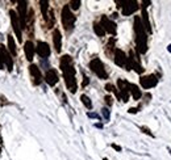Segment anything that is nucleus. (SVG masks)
Masks as SVG:
<instances>
[{"label":"nucleus","instance_id":"f257e3e1","mask_svg":"<svg viewBox=\"0 0 171 160\" xmlns=\"http://www.w3.org/2000/svg\"><path fill=\"white\" fill-rule=\"evenodd\" d=\"M59 68L63 72V77H65V83L67 89L71 93H75L78 89V83L75 79V68L72 64V58L70 55H63L59 60Z\"/></svg>","mask_w":171,"mask_h":160},{"label":"nucleus","instance_id":"f03ea898","mask_svg":"<svg viewBox=\"0 0 171 160\" xmlns=\"http://www.w3.org/2000/svg\"><path fill=\"white\" fill-rule=\"evenodd\" d=\"M134 33H136V43H137V50L140 54H145L148 51V34L142 25L141 17H134Z\"/></svg>","mask_w":171,"mask_h":160},{"label":"nucleus","instance_id":"7ed1b4c3","mask_svg":"<svg viewBox=\"0 0 171 160\" xmlns=\"http://www.w3.org/2000/svg\"><path fill=\"white\" fill-rule=\"evenodd\" d=\"M61 20H62V25L66 29L67 32H70L74 29L76 17L74 16V13L71 12V9L68 6H65L62 8V13H61Z\"/></svg>","mask_w":171,"mask_h":160},{"label":"nucleus","instance_id":"20e7f679","mask_svg":"<svg viewBox=\"0 0 171 160\" xmlns=\"http://www.w3.org/2000/svg\"><path fill=\"white\" fill-rule=\"evenodd\" d=\"M90 70L94 72L95 75L99 76V79H103V80L108 79V72L105 71V67L99 58H94V59L90 62Z\"/></svg>","mask_w":171,"mask_h":160},{"label":"nucleus","instance_id":"39448f33","mask_svg":"<svg viewBox=\"0 0 171 160\" xmlns=\"http://www.w3.org/2000/svg\"><path fill=\"white\" fill-rule=\"evenodd\" d=\"M9 16H11V24H12V29L14 32V34L17 37V41L18 42H22V29H21V24L20 20H18V14L17 12H14L13 9L9 11Z\"/></svg>","mask_w":171,"mask_h":160},{"label":"nucleus","instance_id":"423d86ee","mask_svg":"<svg viewBox=\"0 0 171 160\" xmlns=\"http://www.w3.org/2000/svg\"><path fill=\"white\" fill-rule=\"evenodd\" d=\"M117 4H123L121 8H123V16H130L132 13H134L137 9H138V3L136 2V0H121L119 2L117 0L116 2Z\"/></svg>","mask_w":171,"mask_h":160},{"label":"nucleus","instance_id":"0eeeda50","mask_svg":"<svg viewBox=\"0 0 171 160\" xmlns=\"http://www.w3.org/2000/svg\"><path fill=\"white\" fill-rule=\"evenodd\" d=\"M36 53L42 58V59H47L51 54V50H50V46H49L46 42L38 41L37 45H36Z\"/></svg>","mask_w":171,"mask_h":160},{"label":"nucleus","instance_id":"6e6552de","mask_svg":"<svg viewBox=\"0 0 171 160\" xmlns=\"http://www.w3.org/2000/svg\"><path fill=\"white\" fill-rule=\"evenodd\" d=\"M100 25L103 26V29L105 30V33H109V34H116V30H117V26L116 24L111 20V18L103 16L101 20H100Z\"/></svg>","mask_w":171,"mask_h":160},{"label":"nucleus","instance_id":"1a4fd4ad","mask_svg":"<svg viewBox=\"0 0 171 160\" xmlns=\"http://www.w3.org/2000/svg\"><path fill=\"white\" fill-rule=\"evenodd\" d=\"M158 83V79L155 75H148V76H142L140 79V84L141 87H142L144 89H150L153 88V87H155Z\"/></svg>","mask_w":171,"mask_h":160},{"label":"nucleus","instance_id":"9d476101","mask_svg":"<svg viewBox=\"0 0 171 160\" xmlns=\"http://www.w3.org/2000/svg\"><path fill=\"white\" fill-rule=\"evenodd\" d=\"M113 59H115V63H116L117 66L125 67V70H128V58H126L125 53H124L123 50L116 49V50H115V57H113Z\"/></svg>","mask_w":171,"mask_h":160},{"label":"nucleus","instance_id":"9b49d317","mask_svg":"<svg viewBox=\"0 0 171 160\" xmlns=\"http://www.w3.org/2000/svg\"><path fill=\"white\" fill-rule=\"evenodd\" d=\"M29 74H31V76H32L34 85H40L42 83L43 79H42V74H41L40 68H38V66H36V64L29 66Z\"/></svg>","mask_w":171,"mask_h":160},{"label":"nucleus","instance_id":"f8f14e48","mask_svg":"<svg viewBox=\"0 0 171 160\" xmlns=\"http://www.w3.org/2000/svg\"><path fill=\"white\" fill-rule=\"evenodd\" d=\"M43 80H45L50 87H54V85L58 83V80H59V76H58L57 70H55V68H49V70L46 71L45 79H43Z\"/></svg>","mask_w":171,"mask_h":160},{"label":"nucleus","instance_id":"ddd939ff","mask_svg":"<svg viewBox=\"0 0 171 160\" xmlns=\"http://www.w3.org/2000/svg\"><path fill=\"white\" fill-rule=\"evenodd\" d=\"M24 53H25V58L32 62L33 60V57L36 54V46H34V43L32 41H26L24 43Z\"/></svg>","mask_w":171,"mask_h":160},{"label":"nucleus","instance_id":"4468645a","mask_svg":"<svg viewBox=\"0 0 171 160\" xmlns=\"http://www.w3.org/2000/svg\"><path fill=\"white\" fill-rule=\"evenodd\" d=\"M53 43H54L55 51L61 53V50H62V34H61L59 29H54V30H53Z\"/></svg>","mask_w":171,"mask_h":160},{"label":"nucleus","instance_id":"2eb2a0df","mask_svg":"<svg viewBox=\"0 0 171 160\" xmlns=\"http://www.w3.org/2000/svg\"><path fill=\"white\" fill-rule=\"evenodd\" d=\"M141 21H142V25L146 29V32L150 34L153 30H151V25H150V21H149V14H148V12H146L145 8H142V18H141Z\"/></svg>","mask_w":171,"mask_h":160},{"label":"nucleus","instance_id":"dca6fc26","mask_svg":"<svg viewBox=\"0 0 171 160\" xmlns=\"http://www.w3.org/2000/svg\"><path fill=\"white\" fill-rule=\"evenodd\" d=\"M8 50H9V54L12 57L17 55V46H16V43H14L13 36H11V34L8 36Z\"/></svg>","mask_w":171,"mask_h":160},{"label":"nucleus","instance_id":"f3484780","mask_svg":"<svg viewBox=\"0 0 171 160\" xmlns=\"http://www.w3.org/2000/svg\"><path fill=\"white\" fill-rule=\"evenodd\" d=\"M129 93L134 100H140L141 96H142V92L140 91V88L136 84H129Z\"/></svg>","mask_w":171,"mask_h":160},{"label":"nucleus","instance_id":"a211bd4d","mask_svg":"<svg viewBox=\"0 0 171 160\" xmlns=\"http://www.w3.org/2000/svg\"><path fill=\"white\" fill-rule=\"evenodd\" d=\"M40 6H41V13H42V16H43V18H47V14H49V2L47 0H41L40 2Z\"/></svg>","mask_w":171,"mask_h":160},{"label":"nucleus","instance_id":"6ab92c4d","mask_svg":"<svg viewBox=\"0 0 171 160\" xmlns=\"http://www.w3.org/2000/svg\"><path fill=\"white\" fill-rule=\"evenodd\" d=\"M6 54H7V50L4 49V46L0 43V70L4 68V60H6Z\"/></svg>","mask_w":171,"mask_h":160},{"label":"nucleus","instance_id":"aec40b11","mask_svg":"<svg viewBox=\"0 0 171 160\" xmlns=\"http://www.w3.org/2000/svg\"><path fill=\"white\" fill-rule=\"evenodd\" d=\"M94 30H95V33L99 37H104V34H105V30L103 29V26L100 25V22H95L94 24Z\"/></svg>","mask_w":171,"mask_h":160},{"label":"nucleus","instance_id":"412c9836","mask_svg":"<svg viewBox=\"0 0 171 160\" xmlns=\"http://www.w3.org/2000/svg\"><path fill=\"white\" fill-rule=\"evenodd\" d=\"M80 100H82V103L84 104V106L87 109H92V101L90 100V97L87 95H82L80 96Z\"/></svg>","mask_w":171,"mask_h":160},{"label":"nucleus","instance_id":"4be33fe9","mask_svg":"<svg viewBox=\"0 0 171 160\" xmlns=\"http://www.w3.org/2000/svg\"><path fill=\"white\" fill-rule=\"evenodd\" d=\"M80 4H82V3L79 2V0H74V2H70L68 7H70V9H74V11H76V9H79Z\"/></svg>","mask_w":171,"mask_h":160},{"label":"nucleus","instance_id":"5701e85b","mask_svg":"<svg viewBox=\"0 0 171 160\" xmlns=\"http://www.w3.org/2000/svg\"><path fill=\"white\" fill-rule=\"evenodd\" d=\"M113 45H115V40H113V38H111L108 45H107V54H111V51L113 50Z\"/></svg>","mask_w":171,"mask_h":160},{"label":"nucleus","instance_id":"b1692460","mask_svg":"<svg viewBox=\"0 0 171 160\" xmlns=\"http://www.w3.org/2000/svg\"><path fill=\"white\" fill-rule=\"evenodd\" d=\"M101 114L104 115V118H105L107 121H108L109 117H111V113H109V110L107 109V108H103V109H101Z\"/></svg>","mask_w":171,"mask_h":160},{"label":"nucleus","instance_id":"393cba45","mask_svg":"<svg viewBox=\"0 0 171 160\" xmlns=\"http://www.w3.org/2000/svg\"><path fill=\"white\" fill-rule=\"evenodd\" d=\"M105 89L108 91V92H115V93L119 96V92H116V88H115V85H112V84H107L105 85Z\"/></svg>","mask_w":171,"mask_h":160},{"label":"nucleus","instance_id":"a878e982","mask_svg":"<svg viewBox=\"0 0 171 160\" xmlns=\"http://www.w3.org/2000/svg\"><path fill=\"white\" fill-rule=\"evenodd\" d=\"M141 130H142L144 133H146V134H148V135H150V137H154V134L151 133V131H150V130H149L148 127H145V126H142V127H141Z\"/></svg>","mask_w":171,"mask_h":160},{"label":"nucleus","instance_id":"bb28decb","mask_svg":"<svg viewBox=\"0 0 171 160\" xmlns=\"http://www.w3.org/2000/svg\"><path fill=\"white\" fill-rule=\"evenodd\" d=\"M105 103H107V105H112V104H113V101H112V97H111V96H105Z\"/></svg>","mask_w":171,"mask_h":160},{"label":"nucleus","instance_id":"cd10ccee","mask_svg":"<svg viewBox=\"0 0 171 160\" xmlns=\"http://www.w3.org/2000/svg\"><path fill=\"white\" fill-rule=\"evenodd\" d=\"M83 79H84V81H83V84H82V85H83V87H86L87 84L90 83V79H88V77H87V76H84V77H83Z\"/></svg>","mask_w":171,"mask_h":160},{"label":"nucleus","instance_id":"c85d7f7f","mask_svg":"<svg viewBox=\"0 0 171 160\" xmlns=\"http://www.w3.org/2000/svg\"><path fill=\"white\" fill-rule=\"evenodd\" d=\"M88 117H91V118H99V115H97L96 113H88Z\"/></svg>","mask_w":171,"mask_h":160},{"label":"nucleus","instance_id":"c756f323","mask_svg":"<svg viewBox=\"0 0 171 160\" xmlns=\"http://www.w3.org/2000/svg\"><path fill=\"white\" fill-rule=\"evenodd\" d=\"M112 147H113V148L116 150V151H119V152L121 151V147H120V146H117V144H115V143H113V144H112Z\"/></svg>","mask_w":171,"mask_h":160},{"label":"nucleus","instance_id":"7c9ffc66","mask_svg":"<svg viewBox=\"0 0 171 160\" xmlns=\"http://www.w3.org/2000/svg\"><path fill=\"white\" fill-rule=\"evenodd\" d=\"M137 110H138L137 108H130L129 109V113H137Z\"/></svg>","mask_w":171,"mask_h":160},{"label":"nucleus","instance_id":"2f4dec72","mask_svg":"<svg viewBox=\"0 0 171 160\" xmlns=\"http://www.w3.org/2000/svg\"><path fill=\"white\" fill-rule=\"evenodd\" d=\"M169 51L171 53V45H169Z\"/></svg>","mask_w":171,"mask_h":160},{"label":"nucleus","instance_id":"473e14b6","mask_svg":"<svg viewBox=\"0 0 171 160\" xmlns=\"http://www.w3.org/2000/svg\"><path fill=\"white\" fill-rule=\"evenodd\" d=\"M103 160H108V159H107V158H104V159H103Z\"/></svg>","mask_w":171,"mask_h":160}]
</instances>
